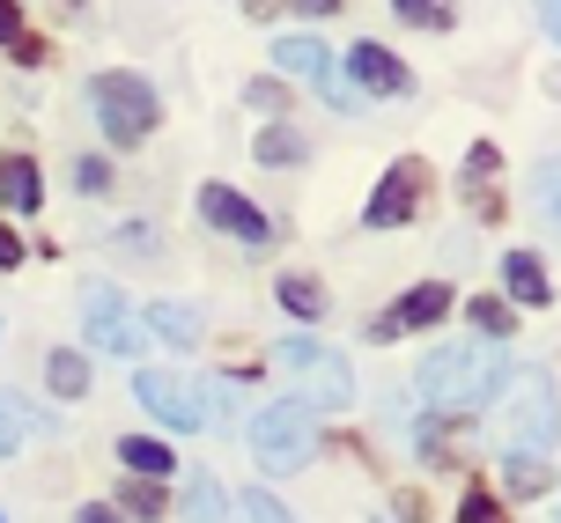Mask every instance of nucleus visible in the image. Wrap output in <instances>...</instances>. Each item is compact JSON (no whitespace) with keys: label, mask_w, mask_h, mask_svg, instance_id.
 Segmentation results:
<instances>
[{"label":"nucleus","mask_w":561,"mask_h":523,"mask_svg":"<svg viewBox=\"0 0 561 523\" xmlns=\"http://www.w3.org/2000/svg\"><path fill=\"white\" fill-rule=\"evenodd\" d=\"M259 163H266V170H296V163H304V133L266 126V133H259Z\"/></svg>","instance_id":"nucleus-18"},{"label":"nucleus","mask_w":561,"mask_h":523,"mask_svg":"<svg viewBox=\"0 0 561 523\" xmlns=\"http://www.w3.org/2000/svg\"><path fill=\"white\" fill-rule=\"evenodd\" d=\"M414 199H421V163H392L385 185L369 193V229H399V221L414 214Z\"/></svg>","instance_id":"nucleus-10"},{"label":"nucleus","mask_w":561,"mask_h":523,"mask_svg":"<svg viewBox=\"0 0 561 523\" xmlns=\"http://www.w3.org/2000/svg\"><path fill=\"white\" fill-rule=\"evenodd\" d=\"M280 310H296V317H325V288L304 274H288L280 280Z\"/></svg>","instance_id":"nucleus-20"},{"label":"nucleus","mask_w":561,"mask_h":523,"mask_svg":"<svg viewBox=\"0 0 561 523\" xmlns=\"http://www.w3.org/2000/svg\"><path fill=\"white\" fill-rule=\"evenodd\" d=\"M503 442H510V457H554V442H561V414H554V376L547 369H525L517 376V391H510V406H503Z\"/></svg>","instance_id":"nucleus-2"},{"label":"nucleus","mask_w":561,"mask_h":523,"mask_svg":"<svg viewBox=\"0 0 561 523\" xmlns=\"http://www.w3.org/2000/svg\"><path fill=\"white\" fill-rule=\"evenodd\" d=\"M392 8L414 30H450V23H458V8H450V0H392Z\"/></svg>","instance_id":"nucleus-21"},{"label":"nucleus","mask_w":561,"mask_h":523,"mask_svg":"<svg viewBox=\"0 0 561 523\" xmlns=\"http://www.w3.org/2000/svg\"><path fill=\"white\" fill-rule=\"evenodd\" d=\"M444 310H450V288H444V280H421L414 295H399V303L385 310L377 325H369V339H399V332H421V325H436Z\"/></svg>","instance_id":"nucleus-9"},{"label":"nucleus","mask_w":561,"mask_h":523,"mask_svg":"<svg viewBox=\"0 0 561 523\" xmlns=\"http://www.w3.org/2000/svg\"><path fill=\"white\" fill-rule=\"evenodd\" d=\"M15 435H23V428H15V414H8V406H0V457H8V450H15Z\"/></svg>","instance_id":"nucleus-31"},{"label":"nucleus","mask_w":561,"mask_h":523,"mask_svg":"<svg viewBox=\"0 0 561 523\" xmlns=\"http://www.w3.org/2000/svg\"><path fill=\"white\" fill-rule=\"evenodd\" d=\"M45 384H53L59 398H82L89 391V361L75 355V347H59V355H45Z\"/></svg>","instance_id":"nucleus-16"},{"label":"nucleus","mask_w":561,"mask_h":523,"mask_svg":"<svg viewBox=\"0 0 561 523\" xmlns=\"http://www.w3.org/2000/svg\"><path fill=\"white\" fill-rule=\"evenodd\" d=\"M274 67L280 74H304V82H333V53H325V45H318V37H304V30H296V37H274Z\"/></svg>","instance_id":"nucleus-12"},{"label":"nucleus","mask_w":561,"mask_h":523,"mask_svg":"<svg viewBox=\"0 0 561 523\" xmlns=\"http://www.w3.org/2000/svg\"><path fill=\"white\" fill-rule=\"evenodd\" d=\"M539 23H547V37L561 45V0H539Z\"/></svg>","instance_id":"nucleus-30"},{"label":"nucleus","mask_w":561,"mask_h":523,"mask_svg":"<svg viewBox=\"0 0 561 523\" xmlns=\"http://www.w3.org/2000/svg\"><path fill=\"white\" fill-rule=\"evenodd\" d=\"M199 214L215 221L222 236H237V244H266V236H274V221L259 214L244 193H229V185H199Z\"/></svg>","instance_id":"nucleus-8"},{"label":"nucleus","mask_w":561,"mask_h":523,"mask_svg":"<svg viewBox=\"0 0 561 523\" xmlns=\"http://www.w3.org/2000/svg\"><path fill=\"white\" fill-rule=\"evenodd\" d=\"M296 8H304V15H333L340 0H296Z\"/></svg>","instance_id":"nucleus-34"},{"label":"nucleus","mask_w":561,"mask_h":523,"mask_svg":"<svg viewBox=\"0 0 561 523\" xmlns=\"http://www.w3.org/2000/svg\"><path fill=\"white\" fill-rule=\"evenodd\" d=\"M252 457L266 472H304L310 457H318V414L296 406V398L266 406V414L252 420Z\"/></svg>","instance_id":"nucleus-5"},{"label":"nucleus","mask_w":561,"mask_h":523,"mask_svg":"<svg viewBox=\"0 0 561 523\" xmlns=\"http://www.w3.org/2000/svg\"><path fill=\"white\" fill-rule=\"evenodd\" d=\"M89 104H96V126L112 133V148H134V140H148V133H156V118H163L156 89L140 82V74H126V67L96 74V82H89Z\"/></svg>","instance_id":"nucleus-4"},{"label":"nucleus","mask_w":561,"mask_h":523,"mask_svg":"<svg viewBox=\"0 0 561 523\" xmlns=\"http://www.w3.org/2000/svg\"><path fill=\"white\" fill-rule=\"evenodd\" d=\"M134 398L156 420H170V428H215V391L193 384V376H178V369H140Z\"/></svg>","instance_id":"nucleus-6"},{"label":"nucleus","mask_w":561,"mask_h":523,"mask_svg":"<svg viewBox=\"0 0 561 523\" xmlns=\"http://www.w3.org/2000/svg\"><path fill=\"white\" fill-rule=\"evenodd\" d=\"M252 104L259 111H288V89H280V82H252Z\"/></svg>","instance_id":"nucleus-28"},{"label":"nucleus","mask_w":561,"mask_h":523,"mask_svg":"<svg viewBox=\"0 0 561 523\" xmlns=\"http://www.w3.org/2000/svg\"><path fill=\"white\" fill-rule=\"evenodd\" d=\"M140 332H156V339H170V347H199V310L193 303H148Z\"/></svg>","instance_id":"nucleus-15"},{"label":"nucleus","mask_w":561,"mask_h":523,"mask_svg":"<svg viewBox=\"0 0 561 523\" xmlns=\"http://www.w3.org/2000/svg\"><path fill=\"white\" fill-rule=\"evenodd\" d=\"M510 384V347L503 339H450L436 355H421L414 391L428 414H480Z\"/></svg>","instance_id":"nucleus-1"},{"label":"nucleus","mask_w":561,"mask_h":523,"mask_svg":"<svg viewBox=\"0 0 561 523\" xmlns=\"http://www.w3.org/2000/svg\"><path fill=\"white\" fill-rule=\"evenodd\" d=\"M23 37V15H15V0H0V45H15Z\"/></svg>","instance_id":"nucleus-29"},{"label":"nucleus","mask_w":561,"mask_h":523,"mask_svg":"<svg viewBox=\"0 0 561 523\" xmlns=\"http://www.w3.org/2000/svg\"><path fill=\"white\" fill-rule=\"evenodd\" d=\"M237 523H296V516H288L274 495H259V487H252V495L237 501Z\"/></svg>","instance_id":"nucleus-23"},{"label":"nucleus","mask_w":561,"mask_h":523,"mask_svg":"<svg viewBox=\"0 0 561 523\" xmlns=\"http://www.w3.org/2000/svg\"><path fill=\"white\" fill-rule=\"evenodd\" d=\"M75 185H82V193H104V185H112V170L96 163V155H82V163H75Z\"/></svg>","instance_id":"nucleus-27"},{"label":"nucleus","mask_w":561,"mask_h":523,"mask_svg":"<svg viewBox=\"0 0 561 523\" xmlns=\"http://www.w3.org/2000/svg\"><path fill=\"white\" fill-rule=\"evenodd\" d=\"M23 258V244H15V229H0V266H15Z\"/></svg>","instance_id":"nucleus-32"},{"label":"nucleus","mask_w":561,"mask_h":523,"mask_svg":"<svg viewBox=\"0 0 561 523\" xmlns=\"http://www.w3.org/2000/svg\"><path fill=\"white\" fill-rule=\"evenodd\" d=\"M37 199H45V177L30 155H0V207L8 214H37Z\"/></svg>","instance_id":"nucleus-13"},{"label":"nucleus","mask_w":561,"mask_h":523,"mask_svg":"<svg viewBox=\"0 0 561 523\" xmlns=\"http://www.w3.org/2000/svg\"><path fill=\"white\" fill-rule=\"evenodd\" d=\"M458 523H510V516H503V501H495V495H480V487H473L466 509H458Z\"/></svg>","instance_id":"nucleus-25"},{"label":"nucleus","mask_w":561,"mask_h":523,"mask_svg":"<svg viewBox=\"0 0 561 523\" xmlns=\"http://www.w3.org/2000/svg\"><path fill=\"white\" fill-rule=\"evenodd\" d=\"M510 487H517V495H539V487H547V465H539V457H510Z\"/></svg>","instance_id":"nucleus-26"},{"label":"nucleus","mask_w":561,"mask_h":523,"mask_svg":"<svg viewBox=\"0 0 561 523\" xmlns=\"http://www.w3.org/2000/svg\"><path fill=\"white\" fill-rule=\"evenodd\" d=\"M185 523H229V501H222V487H215L207 472L185 487Z\"/></svg>","instance_id":"nucleus-17"},{"label":"nucleus","mask_w":561,"mask_h":523,"mask_svg":"<svg viewBox=\"0 0 561 523\" xmlns=\"http://www.w3.org/2000/svg\"><path fill=\"white\" fill-rule=\"evenodd\" d=\"M503 280H510V303H525V310H539L547 295H554V280H547V266H539L533 251H510V258H503Z\"/></svg>","instance_id":"nucleus-14"},{"label":"nucleus","mask_w":561,"mask_h":523,"mask_svg":"<svg viewBox=\"0 0 561 523\" xmlns=\"http://www.w3.org/2000/svg\"><path fill=\"white\" fill-rule=\"evenodd\" d=\"M82 325H89V347H104V355H140V317L126 310L118 288H89Z\"/></svg>","instance_id":"nucleus-7"},{"label":"nucleus","mask_w":561,"mask_h":523,"mask_svg":"<svg viewBox=\"0 0 561 523\" xmlns=\"http://www.w3.org/2000/svg\"><path fill=\"white\" fill-rule=\"evenodd\" d=\"M347 74L363 89H377V96H407V89H414V74H407L385 45H355V53H347Z\"/></svg>","instance_id":"nucleus-11"},{"label":"nucleus","mask_w":561,"mask_h":523,"mask_svg":"<svg viewBox=\"0 0 561 523\" xmlns=\"http://www.w3.org/2000/svg\"><path fill=\"white\" fill-rule=\"evenodd\" d=\"M473 325H480V339H510V325H517V317H510V303L480 295V303H473Z\"/></svg>","instance_id":"nucleus-22"},{"label":"nucleus","mask_w":561,"mask_h":523,"mask_svg":"<svg viewBox=\"0 0 561 523\" xmlns=\"http://www.w3.org/2000/svg\"><path fill=\"white\" fill-rule=\"evenodd\" d=\"M533 193H539V207H547V221L561 229V163H539V185H533Z\"/></svg>","instance_id":"nucleus-24"},{"label":"nucleus","mask_w":561,"mask_h":523,"mask_svg":"<svg viewBox=\"0 0 561 523\" xmlns=\"http://www.w3.org/2000/svg\"><path fill=\"white\" fill-rule=\"evenodd\" d=\"M118 457H126V472H140V479H163V472H170V450H163V442H148V435H126V442H118Z\"/></svg>","instance_id":"nucleus-19"},{"label":"nucleus","mask_w":561,"mask_h":523,"mask_svg":"<svg viewBox=\"0 0 561 523\" xmlns=\"http://www.w3.org/2000/svg\"><path fill=\"white\" fill-rule=\"evenodd\" d=\"M280 369L296 376V406H310V414H340L355 398V369L325 339H280Z\"/></svg>","instance_id":"nucleus-3"},{"label":"nucleus","mask_w":561,"mask_h":523,"mask_svg":"<svg viewBox=\"0 0 561 523\" xmlns=\"http://www.w3.org/2000/svg\"><path fill=\"white\" fill-rule=\"evenodd\" d=\"M82 523H118V509H104V501H96V509H82Z\"/></svg>","instance_id":"nucleus-33"}]
</instances>
